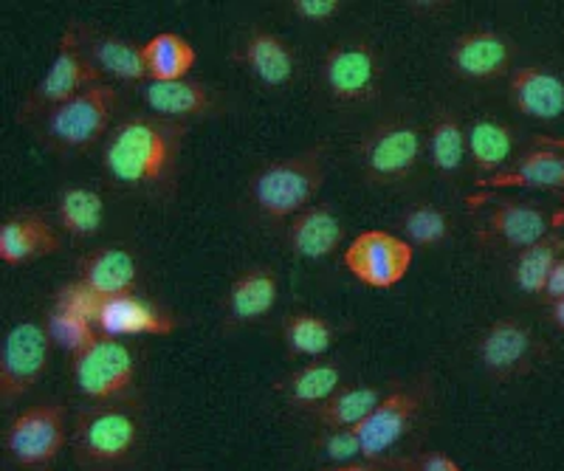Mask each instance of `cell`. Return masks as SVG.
<instances>
[{
  "label": "cell",
  "mask_w": 564,
  "mask_h": 471,
  "mask_svg": "<svg viewBox=\"0 0 564 471\" xmlns=\"http://www.w3.org/2000/svg\"><path fill=\"white\" fill-rule=\"evenodd\" d=\"M141 99L153 110V117L170 122H189V119H209L224 110V99L212 85L198 79H175V83H155L148 79L141 85Z\"/></svg>",
  "instance_id": "d6986e66"
},
{
  "label": "cell",
  "mask_w": 564,
  "mask_h": 471,
  "mask_svg": "<svg viewBox=\"0 0 564 471\" xmlns=\"http://www.w3.org/2000/svg\"><path fill=\"white\" fill-rule=\"evenodd\" d=\"M189 124L153 117H128L116 122L102 147V167L113 184L148 193H167L178 175Z\"/></svg>",
  "instance_id": "6da1fadb"
},
{
  "label": "cell",
  "mask_w": 564,
  "mask_h": 471,
  "mask_svg": "<svg viewBox=\"0 0 564 471\" xmlns=\"http://www.w3.org/2000/svg\"><path fill=\"white\" fill-rule=\"evenodd\" d=\"M401 229H404L406 243L435 249V245H443L449 240L452 218L446 209L432 204V200H421L401 215Z\"/></svg>",
  "instance_id": "836d02e7"
},
{
  "label": "cell",
  "mask_w": 564,
  "mask_h": 471,
  "mask_svg": "<svg viewBox=\"0 0 564 471\" xmlns=\"http://www.w3.org/2000/svg\"><path fill=\"white\" fill-rule=\"evenodd\" d=\"M430 390L426 384L415 387H395L384 395L379 407L372 409L370 418L352 426L361 438L365 460L395 458V449L412 435L426 407Z\"/></svg>",
  "instance_id": "7c38bea8"
},
{
  "label": "cell",
  "mask_w": 564,
  "mask_h": 471,
  "mask_svg": "<svg viewBox=\"0 0 564 471\" xmlns=\"http://www.w3.org/2000/svg\"><path fill=\"white\" fill-rule=\"evenodd\" d=\"M426 158L432 169L443 178H455L468 162L466 122L455 113V108H437L426 130Z\"/></svg>",
  "instance_id": "4316f807"
},
{
  "label": "cell",
  "mask_w": 564,
  "mask_h": 471,
  "mask_svg": "<svg viewBox=\"0 0 564 471\" xmlns=\"http://www.w3.org/2000/svg\"><path fill=\"white\" fill-rule=\"evenodd\" d=\"M564 297V258L553 265V272L547 274L545 291H542V299L545 303H553V299Z\"/></svg>",
  "instance_id": "ab89813d"
},
{
  "label": "cell",
  "mask_w": 564,
  "mask_h": 471,
  "mask_svg": "<svg viewBox=\"0 0 564 471\" xmlns=\"http://www.w3.org/2000/svg\"><path fill=\"white\" fill-rule=\"evenodd\" d=\"M384 63L367 40H341L322 57V85L330 102L341 108L370 105L381 91Z\"/></svg>",
  "instance_id": "8992f818"
},
{
  "label": "cell",
  "mask_w": 564,
  "mask_h": 471,
  "mask_svg": "<svg viewBox=\"0 0 564 471\" xmlns=\"http://www.w3.org/2000/svg\"><path fill=\"white\" fill-rule=\"evenodd\" d=\"M45 328H48L52 342L70 355L83 353V350L99 336V328L90 322V319L68 314V310H59L54 308V305L52 310H48V317H45Z\"/></svg>",
  "instance_id": "e575fe53"
},
{
  "label": "cell",
  "mask_w": 564,
  "mask_h": 471,
  "mask_svg": "<svg viewBox=\"0 0 564 471\" xmlns=\"http://www.w3.org/2000/svg\"><path fill=\"white\" fill-rule=\"evenodd\" d=\"M327 175V147L302 150L274 158L249 178V204L265 220H291L302 209L314 207Z\"/></svg>",
  "instance_id": "7a4b0ae2"
},
{
  "label": "cell",
  "mask_w": 564,
  "mask_h": 471,
  "mask_svg": "<svg viewBox=\"0 0 564 471\" xmlns=\"http://www.w3.org/2000/svg\"><path fill=\"white\" fill-rule=\"evenodd\" d=\"M59 249H63V234L52 220L34 209L9 215L0 227V258L7 265L32 263L45 254H57Z\"/></svg>",
  "instance_id": "7402d4cb"
},
{
  "label": "cell",
  "mask_w": 564,
  "mask_h": 471,
  "mask_svg": "<svg viewBox=\"0 0 564 471\" xmlns=\"http://www.w3.org/2000/svg\"><path fill=\"white\" fill-rule=\"evenodd\" d=\"M387 390L359 384V387H341L330 401H325L319 409H314L316 424L325 429H352L361 420L370 418V413L384 401Z\"/></svg>",
  "instance_id": "1f68e13d"
},
{
  "label": "cell",
  "mask_w": 564,
  "mask_h": 471,
  "mask_svg": "<svg viewBox=\"0 0 564 471\" xmlns=\"http://www.w3.org/2000/svg\"><path fill=\"white\" fill-rule=\"evenodd\" d=\"M319 452L330 465L365 460V452H361V438L356 429H327L325 438L319 440Z\"/></svg>",
  "instance_id": "8d00e7d4"
},
{
  "label": "cell",
  "mask_w": 564,
  "mask_h": 471,
  "mask_svg": "<svg viewBox=\"0 0 564 471\" xmlns=\"http://www.w3.org/2000/svg\"><path fill=\"white\" fill-rule=\"evenodd\" d=\"M79 280L97 291L99 297L133 294L139 283V260L124 245H102L77 263Z\"/></svg>",
  "instance_id": "484cf974"
},
{
  "label": "cell",
  "mask_w": 564,
  "mask_h": 471,
  "mask_svg": "<svg viewBox=\"0 0 564 471\" xmlns=\"http://www.w3.org/2000/svg\"><path fill=\"white\" fill-rule=\"evenodd\" d=\"M70 29L77 34V43L85 52V57L94 63V68H97L108 83H148L150 77L148 65H144V54H141V46H135L133 40L102 32V29L85 26V23H70Z\"/></svg>",
  "instance_id": "ac0fdd59"
},
{
  "label": "cell",
  "mask_w": 564,
  "mask_h": 471,
  "mask_svg": "<svg viewBox=\"0 0 564 471\" xmlns=\"http://www.w3.org/2000/svg\"><path fill=\"white\" fill-rule=\"evenodd\" d=\"M231 59L243 72H249L257 83H263L265 88H285V85L294 83L296 72H300V59H296L294 48L280 34L265 32V29L246 32Z\"/></svg>",
  "instance_id": "ffe728a7"
},
{
  "label": "cell",
  "mask_w": 564,
  "mask_h": 471,
  "mask_svg": "<svg viewBox=\"0 0 564 471\" xmlns=\"http://www.w3.org/2000/svg\"><path fill=\"white\" fill-rule=\"evenodd\" d=\"M410 9L412 12H423V14H437V12H446V9H452L449 3H435V0H430V3H426V0H423V3H410Z\"/></svg>",
  "instance_id": "7bdbcfd3"
},
{
  "label": "cell",
  "mask_w": 564,
  "mask_h": 471,
  "mask_svg": "<svg viewBox=\"0 0 564 471\" xmlns=\"http://www.w3.org/2000/svg\"><path fill=\"white\" fill-rule=\"evenodd\" d=\"M141 446V418L128 401L90 404L70 424V452L79 471H116L135 458Z\"/></svg>",
  "instance_id": "277c9868"
},
{
  "label": "cell",
  "mask_w": 564,
  "mask_h": 471,
  "mask_svg": "<svg viewBox=\"0 0 564 471\" xmlns=\"http://www.w3.org/2000/svg\"><path fill=\"white\" fill-rule=\"evenodd\" d=\"M392 465H395V471H466L457 460H452L446 452H437V449L406 454V458L395 454Z\"/></svg>",
  "instance_id": "74e56055"
},
{
  "label": "cell",
  "mask_w": 564,
  "mask_h": 471,
  "mask_svg": "<svg viewBox=\"0 0 564 471\" xmlns=\"http://www.w3.org/2000/svg\"><path fill=\"white\" fill-rule=\"evenodd\" d=\"M341 260H345L347 272L370 288H392L410 272L412 260H415V245L398 234L370 229L350 240Z\"/></svg>",
  "instance_id": "9a60e30c"
},
{
  "label": "cell",
  "mask_w": 564,
  "mask_h": 471,
  "mask_svg": "<svg viewBox=\"0 0 564 471\" xmlns=\"http://www.w3.org/2000/svg\"><path fill=\"white\" fill-rule=\"evenodd\" d=\"M122 105V88H116L113 83H102L57 108L45 110L29 124H32L37 142L52 153H83L108 139Z\"/></svg>",
  "instance_id": "3957f363"
},
{
  "label": "cell",
  "mask_w": 564,
  "mask_h": 471,
  "mask_svg": "<svg viewBox=\"0 0 564 471\" xmlns=\"http://www.w3.org/2000/svg\"><path fill=\"white\" fill-rule=\"evenodd\" d=\"M52 336L45 322H18L9 328L0 353V401L3 407H12L14 401L23 398L34 390L48 373L52 362Z\"/></svg>",
  "instance_id": "8fae6325"
},
{
  "label": "cell",
  "mask_w": 564,
  "mask_h": 471,
  "mask_svg": "<svg viewBox=\"0 0 564 471\" xmlns=\"http://www.w3.org/2000/svg\"><path fill=\"white\" fill-rule=\"evenodd\" d=\"M97 328L110 339H133V336H170L181 328L173 310L161 308L139 294H116L105 297L99 308Z\"/></svg>",
  "instance_id": "e0dca14e"
},
{
  "label": "cell",
  "mask_w": 564,
  "mask_h": 471,
  "mask_svg": "<svg viewBox=\"0 0 564 471\" xmlns=\"http://www.w3.org/2000/svg\"><path fill=\"white\" fill-rule=\"evenodd\" d=\"M289 12L305 20V23L325 26V23H330V20L345 12V3H339V0H294V3H289Z\"/></svg>",
  "instance_id": "f35d334b"
},
{
  "label": "cell",
  "mask_w": 564,
  "mask_h": 471,
  "mask_svg": "<svg viewBox=\"0 0 564 471\" xmlns=\"http://www.w3.org/2000/svg\"><path fill=\"white\" fill-rule=\"evenodd\" d=\"M508 99L522 117L556 122L564 117V79L542 65H522L508 77Z\"/></svg>",
  "instance_id": "603a6c76"
},
{
  "label": "cell",
  "mask_w": 564,
  "mask_h": 471,
  "mask_svg": "<svg viewBox=\"0 0 564 471\" xmlns=\"http://www.w3.org/2000/svg\"><path fill=\"white\" fill-rule=\"evenodd\" d=\"M105 198L94 187H65L57 195V223L70 238H94L105 227Z\"/></svg>",
  "instance_id": "f546056e"
},
{
  "label": "cell",
  "mask_w": 564,
  "mask_h": 471,
  "mask_svg": "<svg viewBox=\"0 0 564 471\" xmlns=\"http://www.w3.org/2000/svg\"><path fill=\"white\" fill-rule=\"evenodd\" d=\"M564 227V207L545 209L531 200H500L477 227V240L491 249L522 252Z\"/></svg>",
  "instance_id": "4fadbf2b"
},
{
  "label": "cell",
  "mask_w": 564,
  "mask_h": 471,
  "mask_svg": "<svg viewBox=\"0 0 564 471\" xmlns=\"http://www.w3.org/2000/svg\"><path fill=\"white\" fill-rule=\"evenodd\" d=\"M280 277L269 265H251L226 291V319L229 325L260 322L276 308Z\"/></svg>",
  "instance_id": "cb8c5ba5"
},
{
  "label": "cell",
  "mask_w": 564,
  "mask_h": 471,
  "mask_svg": "<svg viewBox=\"0 0 564 471\" xmlns=\"http://www.w3.org/2000/svg\"><path fill=\"white\" fill-rule=\"evenodd\" d=\"M70 370H74L77 390L90 404L128 401L135 390L133 350L122 339L99 333L83 353L74 355Z\"/></svg>",
  "instance_id": "ba28073f"
},
{
  "label": "cell",
  "mask_w": 564,
  "mask_h": 471,
  "mask_svg": "<svg viewBox=\"0 0 564 471\" xmlns=\"http://www.w3.org/2000/svg\"><path fill=\"white\" fill-rule=\"evenodd\" d=\"M282 342L291 355H305V359H319L334 348L336 330L319 314L311 310H294L282 319Z\"/></svg>",
  "instance_id": "d6a6232c"
},
{
  "label": "cell",
  "mask_w": 564,
  "mask_h": 471,
  "mask_svg": "<svg viewBox=\"0 0 564 471\" xmlns=\"http://www.w3.org/2000/svg\"><path fill=\"white\" fill-rule=\"evenodd\" d=\"M282 398L300 409H319L341 390V370L334 362H308L280 381Z\"/></svg>",
  "instance_id": "83f0119b"
},
{
  "label": "cell",
  "mask_w": 564,
  "mask_h": 471,
  "mask_svg": "<svg viewBox=\"0 0 564 471\" xmlns=\"http://www.w3.org/2000/svg\"><path fill=\"white\" fill-rule=\"evenodd\" d=\"M322 471H395L392 458L387 460H356V463H341V465H327Z\"/></svg>",
  "instance_id": "60d3db41"
},
{
  "label": "cell",
  "mask_w": 564,
  "mask_h": 471,
  "mask_svg": "<svg viewBox=\"0 0 564 471\" xmlns=\"http://www.w3.org/2000/svg\"><path fill=\"white\" fill-rule=\"evenodd\" d=\"M497 189H542L556 193L564 204V139L536 136L511 167L477 178V193L468 195L466 204L482 207Z\"/></svg>",
  "instance_id": "30bf717a"
},
{
  "label": "cell",
  "mask_w": 564,
  "mask_h": 471,
  "mask_svg": "<svg viewBox=\"0 0 564 471\" xmlns=\"http://www.w3.org/2000/svg\"><path fill=\"white\" fill-rule=\"evenodd\" d=\"M547 317H551L553 328L562 330L564 333V297L553 299V303H547Z\"/></svg>",
  "instance_id": "b9f144b4"
},
{
  "label": "cell",
  "mask_w": 564,
  "mask_h": 471,
  "mask_svg": "<svg viewBox=\"0 0 564 471\" xmlns=\"http://www.w3.org/2000/svg\"><path fill=\"white\" fill-rule=\"evenodd\" d=\"M102 299L97 291L85 285L83 280H74V283H65L63 288L57 291V297H54V308L68 310V314H77V317L90 319V322L97 325L99 319V308H102Z\"/></svg>",
  "instance_id": "d590c367"
},
{
  "label": "cell",
  "mask_w": 564,
  "mask_h": 471,
  "mask_svg": "<svg viewBox=\"0 0 564 471\" xmlns=\"http://www.w3.org/2000/svg\"><path fill=\"white\" fill-rule=\"evenodd\" d=\"M359 173L379 187L412 182L426 155V133L412 119H381L352 150Z\"/></svg>",
  "instance_id": "5b68a950"
},
{
  "label": "cell",
  "mask_w": 564,
  "mask_h": 471,
  "mask_svg": "<svg viewBox=\"0 0 564 471\" xmlns=\"http://www.w3.org/2000/svg\"><path fill=\"white\" fill-rule=\"evenodd\" d=\"M564 258V234L553 232L545 240L528 245L522 252H517L511 263V280L517 291H522L525 297H542L545 291L547 274L553 272V265Z\"/></svg>",
  "instance_id": "f1b7e54d"
},
{
  "label": "cell",
  "mask_w": 564,
  "mask_h": 471,
  "mask_svg": "<svg viewBox=\"0 0 564 471\" xmlns=\"http://www.w3.org/2000/svg\"><path fill=\"white\" fill-rule=\"evenodd\" d=\"M545 342L533 333L531 325L513 317L488 325L477 344L482 370L497 381L522 379L536 368L539 359H545Z\"/></svg>",
  "instance_id": "5bb4252c"
},
{
  "label": "cell",
  "mask_w": 564,
  "mask_h": 471,
  "mask_svg": "<svg viewBox=\"0 0 564 471\" xmlns=\"http://www.w3.org/2000/svg\"><path fill=\"white\" fill-rule=\"evenodd\" d=\"M68 409L57 401L18 413L7 429V454L20 469H52L68 443Z\"/></svg>",
  "instance_id": "9c48e42d"
},
{
  "label": "cell",
  "mask_w": 564,
  "mask_h": 471,
  "mask_svg": "<svg viewBox=\"0 0 564 471\" xmlns=\"http://www.w3.org/2000/svg\"><path fill=\"white\" fill-rule=\"evenodd\" d=\"M513 43L491 29L457 34L449 48V68L468 83H494L511 74Z\"/></svg>",
  "instance_id": "2e32d148"
},
{
  "label": "cell",
  "mask_w": 564,
  "mask_h": 471,
  "mask_svg": "<svg viewBox=\"0 0 564 471\" xmlns=\"http://www.w3.org/2000/svg\"><path fill=\"white\" fill-rule=\"evenodd\" d=\"M144 65H148V77L155 83H175L186 79L195 65V48L189 40H184L175 32H161L141 43Z\"/></svg>",
  "instance_id": "4dcf8cb0"
},
{
  "label": "cell",
  "mask_w": 564,
  "mask_h": 471,
  "mask_svg": "<svg viewBox=\"0 0 564 471\" xmlns=\"http://www.w3.org/2000/svg\"><path fill=\"white\" fill-rule=\"evenodd\" d=\"M102 83H108V79L85 57V52L77 43V34L68 26L63 32V40H59L57 54H54L48 72L37 79V85L20 105L18 119L29 124L40 113H45V110L57 108V105L68 102V99L79 97V94L90 91V88H97Z\"/></svg>",
  "instance_id": "52a82bcc"
},
{
  "label": "cell",
  "mask_w": 564,
  "mask_h": 471,
  "mask_svg": "<svg viewBox=\"0 0 564 471\" xmlns=\"http://www.w3.org/2000/svg\"><path fill=\"white\" fill-rule=\"evenodd\" d=\"M466 136L468 158H471V164H475L482 178L511 167L513 158H517V150H520L517 128L494 117H480L475 122H468Z\"/></svg>",
  "instance_id": "d4e9b609"
},
{
  "label": "cell",
  "mask_w": 564,
  "mask_h": 471,
  "mask_svg": "<svg viewBox=\"0 0 564 471\" xmlns=\"http://www.w3.org/2000/svg\"><path fill=\"white\" fill-rule=\"evenodd\" d=\"M345 240V218L330 204H314L285 223V245L300 260H325Z\"/></svg>",
  "instance_id": "44dd1931"
}]
</instances>
